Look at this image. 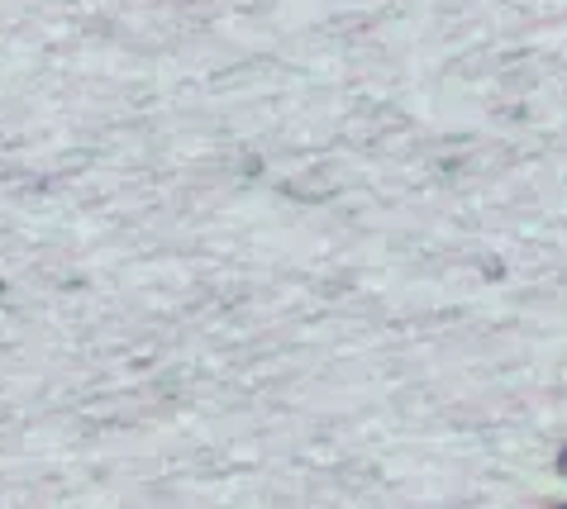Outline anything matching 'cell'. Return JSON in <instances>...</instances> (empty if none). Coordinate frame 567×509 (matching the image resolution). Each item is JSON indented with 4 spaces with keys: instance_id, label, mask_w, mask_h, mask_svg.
I'll list each match as a JSON object with an SVG mask.
<instances>
[{
    "instance_id": "6da1fadb",
    "label": "cell",
    "mask_w": 567,
    "mask_h": 509,
    "mask_svg": "<svg viewBox=\"0 0 567 509\" xmlns=\"http://www.w3.org/2000/svg\"><path fill=\"white\" fill-rule=\"evenodd\" d=\"M563 471H567V457H563Z\"/></svg>"
}]
</instances>
